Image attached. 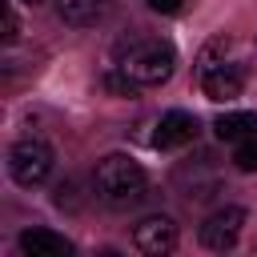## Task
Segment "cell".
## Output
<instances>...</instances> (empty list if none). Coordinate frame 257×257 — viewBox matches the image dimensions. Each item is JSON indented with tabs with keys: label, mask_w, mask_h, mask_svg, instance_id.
Listing matches in <instances>:
<instances>
[{
	"label": "cell",
	"mask_w": 257,
	"mask_h": 257,
	"mask_svg": "<svg viewBox=\"0 0 257 257\" xmlns=\"http://www.w3.org/2000/svg\"><path fill=\"white\" fill-rule=\"evenodd\" d=\"M116 68L137 84V88H157L173 76L177 68V52L169 40L161 36H145V32H133L128 40L116 44Z\"/></svg>",
	"instance_id": "6da1fadb"
},
{
	"label": "cell",
	"mask_w": 257,
	"mask_h": 257,
	"mask_svg": "<svg viewBox=\"0 0 257 257\" xmlns=\"http://www.w3.org/2000/svg\"><path fill=\"white\" fill-rule=\"evenodd\" d=\"M229 48H233V44H229L225 36H217V40H209V44L201 48V56H197L201 88H205V96H209V100H217V104L237 100V96H241V84H245L241 64H237V60H229Z\"/></svg>",
	"instance_id": "7a4b0ae2"
},
{
	"label": "cell",
	"mask_w": 257,
	"mask_h": 257,
	"mask_svg": "<svg viewBox=\"0 0 257 257\" xmlns=\"http://www.w3.org/2000/svg\"><path fill=\"white\" fill-rule=\"evenodd\" d=\"M92 185H96V197L112 209H124L133 201L145 197V169L124 157V153H112L104 161H96V173H92Z\"/></svg>",
	"instance_id": "3957f363"
},
{
	"label": "cell",
	"mask_w": 257,
	"mask_h": 257,
	"mask_svg": "<svg viewBox=\"0 0 257 257\" xmlns=\"http://www.w3.org/2000/svg\"><path fill=\"white\" fill-rule=\"evenodd\" d=\"M8 173H12V181L16 185H24V189H32V185H40L48 173H52V149L44 145V141H16L12 149H8Z\"/></svg>",
	"instance_id": "277c9868"
},
{
	"label": "cell",
	"mask_w": 257,
	"mask_h": 257,
	"mask_svg": "<svg viewBox=\"0 0 257 257\" xmlns=\"http://www.w3.org/2000/svg\"><path fill=\"white\" fill-rule=\"evenodd\" d=\"M241 225H245V209L225 205V209H217L213 217H205V225H201V245L213 249V253H225V249L237 245Z\"/></svg>",
	"instance_id": "5b68a950"
},
{
	"label": "cell",
	"mask_w": 257,
	"mask_h": 257,
	"mask_svg": "<svg viewBox=\"0 0 257 257\" xmlns=\"http://www.w3.org/2000/svg\"><path fill=\"white\" fill-rule=\"evenodd\" d=\"M133 245L149 257H161V253H173L177 249V225L169 217H145L137 229H133Z\"/></svg>",
	"instance_id": "8992f818"
},
{
	"label": "cell",
	"mask_w": 257,
	"mask_h": 257,
	"mask_svg": "<svg viewBox=\"0 0 257 257\" xmlns=\"http://www.w3.org/2000/svg\"><path fill=\"white\" fill-rule=\"evenodd\" d=\"M197 116L193 112H181V108H173V112H165L161 116V124H157V133H153V145L157 149H177V145H189V141H197Z\"/></svg>",
	"instance_id": "52a82bcc"
},
{
	"label": "cell",
	"mask_w": 257,
	"mask_h": 257,
	"mask_svg": "<svg viewBox=\"0 0 257 257\" xmlns=\"http://www.w3.org/2000/svg\"><path fill=\"white\" fill-rule=\"evenodd\" d=\"M56 12L72 28H92L112 12V0H56Z\"/></svg>",
	"instance_id": "ba28073f"
},
{
	"label": "cell",
	"mask_w": 257,
	"mask_h": 257,
	"mask_svg": "<svg viewBox=\"0 0 257 257\" xmlns=\"http://www.w3.org/2000/svg\"><path fill=\"white\" fill-rule=\"evenodd\" d=\"M20 253H28V257H68L72 241L52 233V229H24L20 233Z\"/></svg>",
	"instance_id": "9c48e42d"
},
{
	"label": "cell",
	"mask_w": 257,
	"mask_h": 257,
	"mask_svg": "<svg viewBox=\"0 0 257 257\" xmlns=\"http://www.w3.org/2000/svg\"><path fill=\"white\" fill-rule=\"evenodd\" d=\"M213 128H217V137H221V141L257 137V112H221Z\"/></svg>",
	"instance_id": "30bf717a"
},
{
	"label": "cell",
	"mask_w": 257,
	"mask_h": 257,
	"mask_svg": "<svg viewBox=\"0 0 257 257\" xmlns=\"http://www.w3.org/2000/svg\"><path fill=\"white\" fill-rule=\"evenodd\" d=\"M233 165H237L241 173H253V169H257V137L233 141Z\"/></svg>",
	"instance_id": "8fae6325"
},
{
	"label": "cell",
	"mask_w": 257,
	"mask_h": 257,
	"mask_svg": "<svg viewBox=\"0 0 257 257\" xmlns=\"http://www.w3.org/2000/svg\"><path fill=\"white\" fill-rule=\"evenodd\" d=\"M153 12H161V16H177L181 8H185V0H145Z\"/></svg>",
	"instance_id": "7c38bea8"
},
{
	"label": "cell",
	"mask_w": 257,
	"mask_h": 257,
	"mask_svg": "<svg viewBox=\"0 0 257 257\" xmlns=\"http://www.w3.org/2000/svg\"><path fill=\"white\" fill-rule=\"evenodd\" d=\"M20 36V20L12 12V4H4V40H16Z\"/></svg>",
	"instance_id": "4fadbf2b"
},
{
	"label": "cell",
	"mask_w": 257,
	"mask_h": 257,
	"mask_svg": "<svg viewBox=\"0 0 257 257\" xmlns=\"http://www.w3.org/2000/svg\"><path fill=\"white\" fill-rule=\"evenodd\" d=\"M24 4H40V0H24Z\"/></svg>",
	"instance_id": "5bb4252c"
}]
</instances>
